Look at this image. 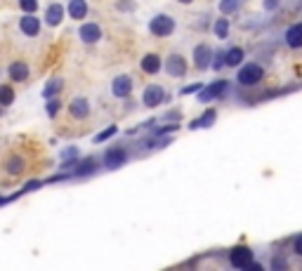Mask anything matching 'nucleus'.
Instances as JSON below:
<instances>
[{
	"instance_id": "obj_23",
	"label": "nucleus",
	"mask_w": 302,
	"mask_h": 271,
	"mask_svg": "<svg viewBox=\"0 0 302 271\" xmlns=\"http://www.w3.org/2000/svg\"><path fill=\"white\" fill-rule=\"evenodd\" d=\"M215 35L217 38H226L229 35V22L226 19H217L215 22Z\"/></svg>"
},
{
	"instance_id": "obj_2",
	"label": "nucleus",
	"mask_w": 302,
	"mask_h": 271,
	"mask_svg": "<svg viewBox=\"0 0 302 271\" xmlns=\"http://www.w3.org/2000/svg\"><path fill=\"white\" fill-rule=\"evenodd\" d=\"M262 66L260 64H246L241 71H238V83L241 85H255V83H260L262 80Z\"/></svg>"
},
{
	"instance_id": "obj_17",
	"label": "nucleus",
	"mask_w": 302,
	"mask_h": 271,
	"mask_svg": "<svg viewBox=\"0 0 302 271\" xmlns=\"http://www.w3.org/2000/svg\"><path fill=\"white\" fill-rule=\"evenodd\" d=\"M286 43L291 45V47H302V24H293L291 29L286 31Z\"/></svg>"
},
{
	"instance_id": "obj_22",
	"label": "nucleus",
	"mask_w": 302,
	"mask_h": 271,
	"mask_svg": "<svg viewBox=\"0 0 302 271\" xmlns=\"http://www.w3.org/2000/svg\"><path fill=\"white\" fill-rule=\"evenodd\" d=\"M241 62H243V50L241 47H231L226 52V66H238Z\"/></svg>"
},
{
	"instance_id": "obj_33",
	"label": "nucleus",
	"mask_w": 302,
	"mask_h": 271,
	"mask_svg": "<svg viewBox=\"0 0 302 271\" xmlns=\"http://www.w3.org/2000/svg\"><path fill=\"white\" fill-rule=\"evenodd\" d=\"M276 5H279V0H264V7H267V10H274Z\"/></svg>"
},
{
	"instance_id": "obj_3",
	"label": "nucleus",
	"mask_w": 302,
	"mask_h": 271,
	"mask_svg": "<svg viewBox=\"0 0 302 271\" xmlns=\"http://www.w3.org/2000/svg\"><path fill=\"white\" fill-rule=\"evenodd\" d=\"M7 76H10L12 83H24V80H29V76H31V68H29L26 62L17 59V62H12L7 66Z\"/></svg>"
},
{
	"instance_id": "obj_4",
	"label": "nucleus",
	"mask_w": 302,
	"mask_h": 271,
	"mask_svg": "<svg viewBox=\"0 0 302 271\" xmlns=\"http://www.w3.org/2000/svg\"><path fill=\"white\" fill-rule=\"evenodd\" d=\"M78 35H80V40L85 45H95L99 38H102V26L95 22H87L78 29Z\"/></svg>"
},
{
	"instance_id": "obj_11",
	"label": "nucleus",
	"mask_w": 302,
	"mask_h": 271,
	"mask_svg": "<svg viewBox=\"0 0 302 271\" xmlns=\"http://www.w3.org/2000/svg\"><path fill=\"white\" fill-rule=\"evenodd\" d=\"M69 113L78 120L87 118V116H90V102H87L85 97H76L74 102L69 104Z\"/></svg>"
},
{
	"instance_id": "obj_1",
	"label": "nucleus",
	"mask_w": 302,
	"mask_h": 271,
	"mask_svg": "<svg viewBox=\"0 0 302 271\" xmlns=\"http://www.w3.org/2000/svg\"><path fill=\"white\" fill-rule=\"evenodd\" d=\"M149 31L158 38H165V35H173L175 33V19L168 17V14H156L149 22Z\"/></svg>"
},
{
	"instance_id": "obj_16",
	"label": "nucleus",
	"mask_w": 302,
	"mask_h": 271,
	"mask_svg": "<svg viewBox=\"0 0 302 271\" xmlns=\"http://www.w3.org/2000/svg\"><path fill=\"white\" fill-rule=\"evenodd\" d=\"M142 71H144V73H151V76L158 73V71H161V57H158V54H147V57L142 59Z\"/></svg>"
},
{
	"instance_id": "obj_21",
	"label": "nucleus",
	"mask_w": 302,
	"mask_h": 271,
	"mask_svg": "<svg viewBox=\"0 0 302 271\" xmlns=\"http://www.w3.org/2000/svg\"><path fill=\"white\" fill-rule=\"evenodd\" d=\"M12 102H14L12 85H0V106H12Z\"/></svg>"
},
{
	"instance_id": "obj_25",
	"label": "nucleus",
	"mask_w": 302,
	"mask_h": 271,
	"mask_svg": "<svg viewBox=\"0 0 302 271\" xmlns=\"http://www.w3.org/2000/svg\"><path fill=\"white\" fill-rule=\"evenodd\" d=\"M19 7L24 14H36L38 10V0H19Z\"/></svg>"
},
{
	"instance_id": "obj_27",
	"label": "nucleus",
	"mask_w": 302,
	"mask_h": 271,
	"mask_svg": "<svg viewBox=\"0 0 302 271\" xmlns=\"http://www.w3.org/2000/svg\"><path fill=\"white\" fill-rule=\"evenodd\" d=\"M116 135V125H111V128H107L104 132H99L97 137H95V144H102V141H107L109 137H113Z\"/></svg>"
},
{
	"instance_id": "obj_28",
	"label": "nucleus",
	"mask_w": 302,
	"mask_h": 271,
	"mask_svg": "<svg viewBox=\"0 0 302 271\" xmlns=\"http://www.w3.org/2000/svg\"><path fill=\"white\" fill-rule=\"evenodd\" d=\"M213 64V68H222V66L226 64V52L222 50V52H217V57H215V62H210Z\"/></svg>"
},
{
	"instance_id": "obj_31",
	"label": "nucleus",
	"mask_w": 302,
	"mask_h": 271,
	"mask_svg": "<svg viewBox=\"0 0 302 271\" xmlns=\"http://www.w3.org/2000/svg\"><path fill=\"white\" fill-rule=\"evenodd\" d=\"M293 248H295V252H298V255L302 257V236H298V238H295V243H293Z\"/></svg>"
},
{
	"instance_id": "obj_35",
	"label": "nucleus",
	"mask_w": 302,
	"mask_h": 271,
	"mask_svg": "<svg viewBox=\"0 0 302 271\" xmlns=\"http://www.w3.org/2000/svg\"><path fill=\"white\" fill-rule=\"evenodd\" d=\"M180 2H184V5H189V2H191V0H180Z\"/></svg>"
},
{
	"instance_id": "obj_32",
	"label": "nucleus",
	"mask_w": 302,
	"mask_h": 271,
	"mask_svg": "<svg viewBox=\"0 0 302 271\" xmlns=\"http://www.w3.org/2000/svg\"><path fill=\"white\" fill-rule=\"evenodd\" d=\"M118 10H132V2H128V0H120Z\"/></svg>"
},
{
	"instance_id": "obj_13",
	"label": "nucleus",
	"mask_w": 302,
	"mask_h": 271,
	"mask_svg": "<svg viewBox=\"0 0 302 271\" xmlns=\"http://www.w3.org/2000/svg\"><path fill=\"white\" fill-rule=\"evenodd\" d=\"M225 90H226V80H217V83H213L210 87L201 90V95H198V102H210V99L220 97Z\"/></svg>"
},
{
	"instance_id": "obj_30",
	"label": "nucleus",
	"mask_w": 302,
	"mask_h": 271,
	"mask_svg": "<svg viewBox=\"0 0 302 271\" xmlns=\"http://www.w3.org/2000/svg\"><path fill=\"white\" fill-rule=\"evenodd\" d=\"M213 120H215V111H213V108H210V111H208V113H205L203 118H201V123H196V128H198V125H210V123H213Z\"/></svg>"
},
{
	"instance_id": "obj_34",
	"label": "nucleus",
	"mask_w": 302,
	"mask_h": 271,
	"mask_svg": "<svg viewBox=\"0 0 302 271\" xmlns=\"http://www.w3.org/2000/svg\"><path fill=\"white\" fill-rule=\"evenodd\" d=\"M196 90H201V85H191V87H184L182 92H184V95H189V92H196Z\"/></svg>"
},
{
	"instance_id": "obj_15",
	"label": "nucleus",
	"mask_w": 302,
	"mask_h": 271,
	"mask_svg": "<svg viewBox=\"0 0 302 271\" xmlns=\"http://www.w3.org/2000/svg\"><path fill=\"white\" fill-rule=\"evenodd\" d=\"M163 102V90L158 85H149L144 90V104L147 106H158Z\"/></svg>"
},
{
	"instance_id": "obj_6",
	"label": "nucleus",
	"mask_w": 302,
	"mask_h": 271,
	"mask_svg": "<svg viewBox=\"0 0 302 271\" xmlns=\"http://www.w3.org/2000/svg\"><path fill=\"white\" fill-rule=\"evenodd\" d=\"M64 19V5L62 2H50L47 7H45V24L47 26H59Z\"/></svg>"
},
{
	"instance_id": "obj_12",
	"label": "nucleus",
	"mask_w": 302,
	"mask_h": 271,
	"mask_svg": "<svg viewBox=\"0 0 302 271\" xmlns=\"http://www.w3.org/2000/svg\"><path fill=\"white\" fill-rule=\"evenodd\" d=\"M66 12H69V17L76 19V22H80V19H85L90 7H87L85 0H69V5H66Z\"/></svg>"
},
{
	"instance_id": "obj_10",
	"label": "nucleus",
	"mask_w": 302,
	"mask_h": 271,
	"mask_svg": "<svg viewBox=\"0 0 302 271\" xmlns=\"http://www.w3.org/2000/svg\"><path fill=\"white\" fill-rule=\"evenodd\" d=\"M19 31L24 35H29V38H36L38 33H40V22L33 17V14H24L22 19H19Z\"/></svg>"
},
{
	"instance_id": "obj_5",
	"label": "nucleus",
	"mask_w": 302,
	"mask_h": 271,
	"mask_svg": "<svg viewBox=\"0 0 302 271\" xmlns=\"http://www.w3.org/2000/svg\"><path fill=\"white\" fill-rule=\"evenodd\" d=\"M213 62V50H210V45L208 43H198L194 47V64L196 68H208V64Z\"/></svg>"
},
{
	"instance_id": "obj_29",
	"label": "nucleus",
	"mask_w": 302,
	"mask_h": 271,
	"mask_svg": "<svg viewBox=\"0 0 302 271\" xmlns=\"http://www.w3.org/2000/svg\"><path fill=\"white\" fill-rule=\"evenodd\" d=\"M40 186H43V182H38V179H31V182H26V184H24V194H29V191H36V189H40Z\"/></svg>"
},
{
	"instance_id": "obj_18",
	"label": "nucleus",
	"mask_w": 302,
	"mask_h": 271,
	"mask_svg": "<svg viewBox=\"0 0 302 271\" xmlns=\"http://www.w3.org/2000/svg\"><path fill=\"white\" fill-rule=\"evenodd\" d=\"M5 170H7V174H22L24 172V158L22 156H10V158L5 161Z\"/></svg>"
},
{
	"instance_id": "obj_8",
	"label": "nucleus",
	"mask_w": 302,
	"mask_h": 271,
	"mask_svg": "<svg viewBox=\"0 0 302 271\" xmlns=\"http://www.w3.org/2000/svg\"><path fill=\"white\" fill-rule=\"evenodd\" d=\"M229 262H231V267H236V269H246L250 262H253V252H250L248 248H234L231 255H229Z\"/></svg>"
},
{
	"instance_id": "obj_26",
	"label": "nucleus",
	"mask_w": 302,
	"mask_h": 271,
	"mask_svg": "<svg viewBox=\"0 0 302 271\" xmlns=\"http://www.w3.org/2000/svg\"><path fill=\"white\" fill-rule=\"evenodd\" d=\"M47 116H50V118H54V116H57V113H59V108H62V102H59V99L57 97H52V99H47Z\"/></svg>"
},
{
	"instance_id": "obj_19",
	"label": "nucleus",
	"mask_w": 302,
	"mask_h": 271,
	"mask_svg": "<svg viewBox=\"0 0 302 271\" xmlns=\"http://www.w3.org/2000/svg\"><path fill=\"white\" fill-rule=\"evenodd\" d=\"M62 87H64V83H62V78H52L47 85H45V90H43V97L45 99H52V97H57L59 92H62Z\"/></svg>"
},
{
	"instance_id": "obj_9",
	"label": "nucleus",
	"mask_w": 302,
	"mask_h": 271,
	"mask_svg": "<svg viewBox=\"0 0 302 271\" xmlns=\"http://www.w3.org/2000/svg\"><path fill=\"white\" fill-rule=\"evenodd\" d=\"M111 92H113V97H128L130 92H132V78L116 76L113 83H111Z\"/></svg>"
},
{
	"instance_id": "obj_36",
	"label": "nucleus",
	"mask_w": 302,
	"mask_h": 271,
	"mask_svg": "<svg viewBox=\"0 0 302 271\" xmlns=\"http://www.w3.org/2000/svg\"><path fill=\"white\" fill-rule=\"evenodd\" d=\"M0 113H2V111H0Z\"/></svg>"
},
{
	"instance_id": "obj_24",
	"label": "nucleus",
	"mask_w": 302,
	"mask_h": 271,
	"mask_svg": "<svg viewBox=\"0 0 302 271\" xmlns=\"http://www.w3.org/2000/svg\"><path fill=\"white\" fill-rule=\"evenodd\" d=\"M220 10L225 14H234L238 10V0H220Z\"/></svg>"
},
{
	"instance_id": "obj_20",
	"label": "nucleus",
	"mask_w": 302,
	"mask_h": 271,
	"mask_svg": "<svg viewBox=\"0 0 302 271\" xmlns=\"http://www.w3.org/2000/svg\"><path fill=\"white\" fill-rule=\"evenodd\" d=\"M97 170V165H95V161L92 158H87V161H83L80 165H76V170L71 177H87V174H92Z\"/></svg>"
},
{
	"instance_id": "obj_14",
	"label": "nucleus",
	"mask_w": 302,
	"mask_h": 271,
	"mask_svg": "<svg viewBox=\"0 0 302 271\" xmlns=\"http://www.w3.org/2000/svg\"><path fill=\"white\" fill-rule=\"evenodd\" d=\"M125 151L123 149H111V151H107V156H104V165L107 168H111V170H116V168H120L123 163H125Z\"/></svg>"
},
{
	"instance_id": "obj_7",
	"label": "nucleus",
	"mask_w": 302,
	"mask_h": 271,
	"mask_svg": "<svg viewBox=\"0 0 302 271\" xmlns=\"http://www.w3.org/2000/svg\"><path fill=\"white\" fill-rule=\"evenodd\" d=\"M165 68L173 78H182L187 73V62H184L182 54H170L168 62H165Z\"/></svg>"
}]
</instances>
